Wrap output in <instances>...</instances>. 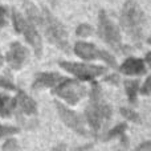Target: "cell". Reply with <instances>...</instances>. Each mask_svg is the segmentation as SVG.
<instances>
[{
	"mask_svg": "<svg viewBox=\"0 0 151 151\" xmlns=\"http://www.w3.org/2000/svg\"><path fill=\"white\" fill-rule=\"evenodd\" d=\"M146 16L137 0H126L121 11V27L134 42L141 44L145 39Z\"/></svg>",
	"mask_w": 151,
	"mask_h": 151,
	"instance_id": "obj_1",
	"label": "cell"
},
{
	"mask_svg": "<svg viewBox=\"0 0 151 151\" xmlns=\"http://www.w3.org/2000/svg\"><path fill=\"white\" fill-rule=\"evenodd\" d=\"M85 115L90 127L94 131H99L111 118V107L104 101L101 88L96 82L91 88L90 105L86 107Z\"/></svg>",
	"mask_w": 151,
	"mask_h": 151,
	"instance_id": "obj_2",
	"label": "cell"
},
{
	"mask_svg": "<svg viewBox=\"0 0 151 151\" xmlns=\"http://www.w3.org/2000/svg\"><path fill=\"white\" fill-rule=\"evenodd\" d=\"M41 28L44 29V33L47 36V39L49 40L50 44L56 45V47L60 48L65 53L70 52L68 32H66L65 27L45 7L42 8V12H41Z\"/></svg>",
	"mask_w": 151,
	"mask_h": 151,
	"instance_id": "obj_3",
	"label": "cell"
},
{
	"mask_svg": "<svg viewBox=\"0 0 151 151\" xmlns=\"http://www.w3.org/2000/svg\"><path fill=\"white\" fill-rule=\"evenodd\" d=\"M98 36L111 48L113 50L118 53H126L129 47L122 44L119 28L113 23V20L106 15L104 9H101L98 15Z\"/></svg>",
	"mask_w": 151,
	"mask_h": 151,
	"instance_id": "obj_4",
	"label": "cell"
},
{
	"mask_svg": "<svg viewBox=\"0 0 151 151\" xmlns=\"http://www.w3.org/2000/svg\"><path fill=\"white\" fill-rule=\"evenodd\" d=\"M12 20H13V27L17 31V33H21L25 37V40L33 48L36 56L40 57L42 52V41L37 28L32 25L27 19H24V16L21 13H19L16 9L12 11Z\"/></svg>",
	"mask_w": 151,
	"mask_h": 151,
	"instance_id": "obj_5",
	"label": "cell"
},
{
	"mask_svg": "<svg viewBox=\"0 0 151 151\" xmlns=\"http://www.w3.org/2000/svg\"><path fill=\"white\" fill-rule=\"evenodd\" d=\"M74 53L80 58L86 61H93V60H104L106 64H109L111 68H115L117 61H115L114 56H111L106 50H101L91 42H85V41H77L74 45Z\"/></svg>",
	"mask_w": 151,
	"mask_h": 151,
	"instance_id": "obj_6",
	"label": "cell"
},
{
	"mask_svg": "<svg viewBox=\"0 0 151 151\" xmlns=\"http://www.w3.org/2000/svg\"><path fill=\"white\" fill-rule=\"evenodd\" d=\"M55 94L60 96L70 105H76L86 94V88L76 80H63L55 88Z\"/></svg>",
	"mask_w": 151,
	"mask_h": 151,
	"instance_id": "obj_7",
	"label": "cell"
},
{
	"mask_svg": "<svg viewBox=\"0 0 151 151\" xmlns=\"http://www.w3.org/2000/svg\"><path fill=\"white\" fill-rule=\"evenodd\" d=\"M60 66L64 70L69 72L77 78L82 81H89L98 76L104 74L106 72L105 66L98 65H90V64H78V63H70V61H60Z\"/></svg>",
	"mask_w": 151,
	"mask_h": 151,
	"instance_id": "obj_8",
	"label": "cell"
},
{
	"mask_svg": "<svg viewBox=\"0 0 151 151\" xmlns=\"http://www.w3.org/2000/svg\"><path fill=\"white\" fill-rule=\"evenodd\" d=\"M28 57H29L28 49L19 41H15L11 44L9 50L7 52V56H5L8 65L12 69H16V70L20 69L28 61Z\"/></svg>",
	"mask_w": 151,
	"mask_h": 151,
	"instance_id": "obj_9",
	"label": "cell"
},
{
	"mask_svg": "<svg viewBox=\"0 0 151 151\" xmlns=\"http://www.w3.org/2000/svg\"><path fill=\"white\" fill-rule=\"evenodd\" d=\"M56 107L58 110V114H60L61 119L64 121L65 125H68L70 129H73L76 133H80L82 135H85V126H83V121L82 118L78 114H76L74 111L69 110L68 107H65L63 104L60 102H56Z\"/></svg>",
	"mask_w": 151,
	"mask_h": 151,
	"instance_id": "obj_10",
	"label": "cell"
},
{
	"mask_svg": "<svg viewBox=\"0 0 151 151\" xmlns=\"http://www.w3.org/2000/svg\"><path fill=\"white\" fill-rule=\"evenodd\" d=\"M119 70H121V73H123V74L142 76L147 72V68H146V64H145L143 60L135 58V57H130L121 65Z\"/></svg>",
	"mask_w": 151,
	"mask_h": 151,
	"instance_id": "obj_11",
	"label": "cell"
},
{
	"mask_svg": "<svg viewBox=\"0 0 151 151\" xmlns=\"http://www.w3.org/2000/svg\"><path fill=\"white\" fill-rule=\"evenodd\" d=\"M64 78L57 73H52V72H47V73H39L37 77L35 78L32 89H41V88H50V86H56L58 82H61Z\"/></svg>",
	"mask_w": 151,
	"mask_h": 151,
	"instance_id": "obj_12",
	"label": "cell"
},
{
	"mask_svg": "<svg viewBox=\"0 0 151 151\" xmlns=\"http://www.w3.org/2000/svg\"><path fill=\"white\" fill-rule=\"evenodd\" d=\"M16 102H17V106L20 107L23 113H25V114H36L37 111L36 102L29 96H27L24 91H19Z\"/></svg>",
	"mask_w": 151,
	"mask_h": 151,
	"instance_id": "obj_13",
	"label": "cell"
},
{
	"mask_svg": "<svg viewBox=\"0 0 151 151\" xmlns=\"http://www.w3.org/2000/svg\"><path fill=\"white\" fill-rule=\"evenodd\" d=\"M24 9H25L27 17H28V21L36 28H41V13L37 11V8L35 7V4H32L31 1L25 0L23 3Z\"/></svg>",
	"mask_w": 151,
	"mask_h": 151,
	"instance_id": "obj_14",
	"label": "cell"
},
{
	"mask_svg": "<svg viewBox=\"0 0 151 151\" xmlns=\"http://www.w3.org/2000/svg\"><path fill=\"white\" fill-rule=\"evenodd\" d=\"M125 88H126V93H127V97H129V101L134 102L137 101V94H138V90H139V82L138 81H125Z\"/></svg>",
	"mask_w": 151,
	"mask_h": 151,
	"instance_id": "obj_15",
	"label": "cell"
},
{
	"mask_svg": "<svg viewBox=\"0 0 151 151\" xmlns=\"http://www.w3.org/2000/svg\"><path fill=\"white\" fill-rule=\"evenodd\" d=\"M15 101L7 96H0V115H8L13 109Z\"/></svg>",
	"mask_w": 151,
	"mask_h": 151,
	"instance_id": "obj_16",
	"label": "cell"
},
{
	"mask_svg": "<svg viewBox=\"0 0 151 151\" xmlns=\"http://www.w3.org/2000/svg\"><path fill=\"white\" fill-rule=\"evenodd\" d=\"M76 35L80 37H89L93 35V28L89 24H80L76 29Z\"/></svg>",
	"mask_w": 151,
	"mask_h": 151,
	"instance_id": "obj_17",
	"label": "cell"
},
{
	"mask_svg": "<svg viewBox=\"0 0 151 151\" xmlns=\"http://www.w3.org/2000/svg\"><path fill=\"white\" fill-rule=\"evenodd\" d=\"M121 113H122L123 115H125L126 118H129V119H131V121H135V122H139V117H138V114L137 113H134L133 110H129V109H121Z\"/></svg>",
	"mask_w": 151,
	"mask_h": 151,
	"instance_id": "obj_18",
	"label": "cell"
},
{
	"mask_svg": "<svg viewBox=\"0 0 151 151\" xmlns=\"http://www.w3.org/2000/svg\"><path fill=\"white\" fill-rule=\"evenodd\" d=\"M17 131L16 127H11V126H1L0 125V138L5 135H9V134H13Z\"/></svg>",
	"mask_w": 151,
	"mask_h": 151,
	"instance_id": "obj_19",
	"label": "cell"
},
{
	"mask_svg": "<svg viewBox=\"0 0 151 151\" xmlns=\"http://www.w3.org/2000/svg\"><path fill=\"white\" fill-rule=\"evenodd\" d=\"M0 86H1V88H5V89H9V90H13V89H15L13 82L7 77H0Z\"/></svg>",
	"mask_w": 151,
	"mask_h": 151,
	"instance_id": "obj_20",
	"label": "cell"
},
{
	"mask_svg": "<svg viewBox=\"0 0 151 151\" xmlns=\"http://www.w3.org/2000/svg\"><path fill=\"white\" fill-rule=\"evenodd\" d=\"M5 8L0 7V28L1 27H4L5 24H7V19H5Z\"/></svg>",
	"mask_w": 151,
	"mask_h": 151,
	"instance_id": "obj_21",
	"label": "cell"
},
{
	"mask_svg": "<svg viewBox=\"0 0 151 151\" xmlns=\"http://www.w3.org/2000/svg\"><path fill=\"white\" fill-rule=\"evenodd\" d=\"M106 81L110 83H114V85H117L118 82H119V77H118L117 74H111L109 76V77H106Z\"/></svg>",
	"mask_w": 151,
	"mask_h": 151,
	"instance_id": "obj_22",
	"label": "cell"
},
{
	"mask_svg": "<svg viewBox=\"0 0 151 151\" xmlns=\"http://www.w3.org/2000/svg\"><path fill=\"white\" fill-rule=\"evenodd\" d=\"M149 86H150V80H149V78H147V80H146V82H145L143 89H142V93H145V94H149Z\"/></svg>",
	"mask_w": 151,
	"mask_h": 151,
	"instance_id": "obj_23",
	"label": "cell"
},
{
	"mask_svg": "<svg viewBox=\"0 0 151 151\" xmlns=\"http://www.w3.org/2000/svg\"><path fill=\"white\" fill-rule=\"evenodd\" d=\"M91 149V145H88V146H82V147H78V149H76L73 151H89Z\"/></svg>",
	"mask_w": 151,
	"mask_h": 151,
	"instance_id": "obj_24",
	"label": "cell"
},
{
	"mask_svg": "<svg viewBox=\"0 0 151 151\" xmlns=\"http://www.w3.org/2000/svg\"><path fill=\"white\" fill-rule=\"evenodd\" d=\"M64 150H65V146H64V145H60V146H57L53 151H64Z\"/></svg>",
	"mask_w": 151,
	"mask_h": 151,
	"instance_id": "obj_25",
	"label": "cell"
},
{
	"mask_svg": "<svg viewBox=\"0 0 151 151\" xmlns=\"http://www.w3.org/2000/svg\"><path fill=\"white\" fill-rule=\"evenodd\" d=\"M49 3H50V5H52V7H56V4H57V0H49Z\"/></svg>",
	"mask_w": 151,
	"mask_h": 151,
	"instance_id": "obj_26",
	"label": "cell"
},
{
	"mask_svg": "<svg viewBox=\"0 0 151 151\" xmlns=\"http://www.w3.org/2000/svg\"><path fill=\"white\" fill-rule=\"evenodd\" d=\"M1 65H3V56L0 55V66H1Z\"/></svg>",
	"mask_w": 151,
	"mask_h": 151,
	"instance_id": "obj_27",
	"label": "cell"
}]
</instances>
